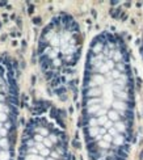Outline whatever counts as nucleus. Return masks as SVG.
Returning <instances> with one entry per match:
<instances>
[{"mask_svg": "<svg viewBox=\"0 0 143 160\" xmlns=\"http://www.w3.org/2000/svg\"><path fill=\"white\" fill-rule=\"evenodd\" d=\"M105 81H106V79H105V76H104V75L93 74V75H91V79H89V81L87 83V85H89L91 88H95V87L102 85Z\"/></svg>", "mask_w": 143, "mask_h": 160, "instance_id": "f257e3e1", "label": "nucleus"}, {"mask_svg": "<svg viewBox=\"0 0 143 160\" xmlns=\"http://www.w3.org/2000/svg\"><path fill=\"white\" fill-rule=\"evenodd\" d=\"M112 106L116 112H129V102H125V101L116 99L112 102Z\"/></svg>", "mask_w": 143, "mask_h": 160, "instance_id": "f03ea898", "label": "nucleus"}, {"mask_svg": "<svg viewBox=\"0 0 143 160\" xmlns=\"http://www.w3.org/2000/svg\"><path fill=\"white\" fill-rule=\"evenodd\" d=\"M104 46H105V43H104L102 41H99V40H96V42H95V43H93V46H92L91 51L93 53V54L99 55V54H101V53H102V50H104Z\"/></svg>", "mask_w": 143, "mask_h": 160, "instance_id": "7ed1b4c3", "label": "nucleus"}, {"mask_svg": "<svg viewBox=\"0 0 143 160\" xmlns=\"http://www.w3.org/2000/svg\"><path fill=\"white\" fill-rule=\"evenodd\" d=\"M101 93H102V91L100 89V87H95V88H89L85 92V96H89L91 99H95V97H100Z\"/></svg>", "mask_w": 143, "mask_h": 160, "instance_id": "20e7f679", "label": "nucleus"}, {"mask_svg": "<svg viewBox=\"0 0 143 160\" xmlns=\"http://www.w3.org/2000/svg\"><path fill=\"white\" fill-rule=\"evenodd\" d=\"M114 129L117 130L118 134H126V131H127V126H126V123L123 122V121L114 122Z\"/></svg>", "mask_w": 143, "mask_h": 160, "instance_id": "39448f33", "label": "nucleus"}, {"mask_svg": "<svg viewBox=\"0 0 143 160\" xmlns=\"http://www.w3.org/2000/svg\"><path fill=\"white\" fill-rule=\"evenodd\" d=\"M112 143H114L116 146H118V147H121V146L126 144V138L123 134H117L116 137L113 138V140H112Z\"/></svg>", "mask_w": 143, "mask_h": 160, "instance_id": "423d86ee", "label": "nucleus"}, {"mask_svg": "<svg viewBox=\"0 0 143 160\" xmlns=\"http://www.w3.org/2000/svg\"><path fill=\"white\" fill-rule=\"evenodd\" d=\"M114 95H116V97H117V100H121V101H125V102H129V93L126 91H117V92H114Z\"/></svg>", "mask_w": 143, "mask_h": 160, "instance_id": "0eeeda50", "label": "nucleus"}, {"mask_svg": "<svg viewBox=\"0 0 143 160\" xmlns=\"http://www.w3.org/2000/svg\"><path fill=\"white\" fill-rule=\"evenodd\" d=\"M106 117H108V119L112 121V122H118L120 118H121L120 114H118V112H116V110H108Z\"/></svg>", "mask_w": 143, "mask_h": 160, "instance_id": "6e6552de", "label": "nucleus"}, {"mask_svg": "<svg viewBox=\"0 0 143 160\" xmlns=\"http://www.w3.org/2000/svg\"><path fill=\"white\" fill-rule=\"evenodd\" d=\"M114 70H117V71L121 72V74H126V71H127V66H126V63H123V62H120V63H116Z\"/></svg>", "mask_w": 143, "mask_h": 160, "instance_id": "1a4fd4ad", "label": "nucleus"}, {"mask_svg": "<svg viewBox=\"0 0 143 160\" xmlns=\"http://www.w3.org/2000/svg\"><path fill=\"white\" fill-rule=\"evenodd\" d=\"M102 100L100 97H95V99H89L85 101V105L87 106H92V105H101Z\"/></svg>", "mask_w": 143, "mask_h": 160, "instance_id": "9d476101", "label": "nucleus"}, {"mask_svg": "<svg viewBox=\"0 0 143 160\" xmlns=\"http://www.w3.org/2000/svg\"><path fill=\"white\" fill-rule=\"evenodd\" d=\"M113 62L116 63H120V62H123V54H122V50H116L113 54Z\"/></svg>", "mask_w": 143, "mask_h": 160, "instance_id": "9b49d317", "label": "nucleus"}, {"mask_svg": "<svg viewBox=\"0 0 143 160\" xmlns=\"http://www.w3.org/2000/svg\"><path fill=\"white\" fill-rule=\"evenodd\" d=\"M101 109V105H92L87 108V114H91V116H95L97 112Z\"/></svg>", "mask_w": 143, "mask_h": 160, "instance_id": "f8f14e48", "label": "nucleus"}, {"mask_svg": "<svg viewBox=\"0 0 143 160\" xmlns=\"http://www.w3.org/2000/svg\"><path fill=\"white\" fill-rule=\"evenodd\" d=\"M34 133L36 134H40V135H42L43 138H46V137H49V130H47L46 127H36L34 129Z\"/></svg>", "mask_w": 143, "mask_h": 160, "instance_id": "ddd939ff", "label": "nucleus"}, {"mask_svg": "<svg viewBox=\"0 0 143 160\" xmlns=\"http://www.w3.org/2000/svg\"><path fill=\"white\" fill-rule=\"evenodd\" d=\"M96 146H97V148L99 150H108V148H110V143H108V142H105V140H100V142H97L96 143Z\"/></svg>", "mask_w": 143, "mask_h": 160, "instance_id": "4468645a", "label": "nucleus"}, {"mask_svg": "<svg viewBox=\"0 0 143 160\" xmlns=\"http://www.w3.org/2000/svg\"><path fill=\"white\" fill-rule=\"evenodd\" d=\"M87 135H89L91 138H95L96 135H99V126H96V127H88Z\"/></svg>", "mask_w": 143, "mask_h": 160, "instance_id": "2eb2a0df", "label": "nucleus"}, {"mask_svg": "<svg viewBox=\"0 0 143 160\" xmlns=\"http://www.w3.org/2000/svg\"><path fill=\"white\" fill-rule=\"evenodd\" d=\"M0 147L4 151H7L9 148V140H8V138H0Z\"/></svg>", "mask_w": 143, "mask_h": 160, "instance_id": "dca6fc26", "label": "nucleus"}, {"mask_svg": "<svg viewBox=\"0 0 143 160\" xmlns=\"http://www.w3.org/2000/svg\"><path fill=\"white\" fill-rule=\"evenodd\" d=\"M50 43H51V47L54 49V47H58L60 45V40H59V37L58 36H54V37L50 40Z\"/></svg>", "mask_w": 143, "mask_h": 160, "instance_id": "f3484780", "label": "nucleus"}, {"mask_svg": "<svg viewBox=\"0 0 143 160\" xmlns=\"http://www.w3.org/2000/svg\"><path fill=\"white\" fill-rule=\"evenodd\" d=\"M106 121H108V117L106 116L99 117V118H97V126H99V127H102V126L106 123Z\"/></svg>", "mask_w": 143, "mask_h": 160, "instance_id": "a211bd4d", "label": "nucleus"}, {"mask_svg": "<svg viewBox=\"0 0 143 160\" xmlns=\"http://www.w3.org/2000/svg\"><path fill=\"white\" fill-rule=\"evenodd\" d=\"M47 138L50 139V142L53 143V144H57V143H59V138H58V134H49V137Z\"/></svg>", "mask_w": 143, "mask_h": 160, "instance_id": "6ab92c4d", "label": "nucleus"}, {"mask_svg": "<svg viewBox=\"0 0 143 160\" xmlns=\"http://www.w3.org/2000/svg\"><path fill=\"white\" fill-rule=\"evenodd\" d=\"M11 154L8 151H0V160H9Z\"/></svg>", "mask_w": 143, "mask_h": 160, "instance_id": "aec40b11", "label": "nucleus"}, {"mask_svg": "<svg viewBox=\"0 0 143 160\" xmlns=\"http://www.w3.org/2000/svg\"><path fill=\"white\" fill-rule=\"evenodd\" d=\"M24 160H45V158H42L40 155H26Z\"/></svg>", "mask_w": 143, "mask_h": 160, "instance_id": "412c9836", "label": "nucleus"}, {"mask_svg": "<svg viewBox=\"0 0 143 160\" xmlns=\"http://www.w3.org/2000/svg\"><path fill=\"white\" fill-rule=\"evenodd\" d=\"M120 76H121V72H118L117 70H112L110 71V78L112 79L117 80V79H120Z\"/></svg>", "mask_w": 143, "mask_h": 160, "instance_id": "4be33fe9", "label": "nucleus"}, {"mask_svg": "<svg viewBox=\"0 0 143 160\" xmlns=\"http://www.w3.org/2000/svg\"><path fill=\"white\" fill-rule=\"evenodd\" d=\"M104 63H105L106 66H108L109 71H112V70H114V66H116V63H114V62L112 60V59H106L105 62H104Z\"/></svg>", "mask_w": 143, "mask_h": 160, "instance_id": "5701e85b", "label": "nucleus"}, {"mask_svg": "<svg viewBox=\"0 0 143 160\" xmlns=\"http://www.w3.org/2000/svg\"><path fill=\"white\" fill-rule=\"evenodd\" d=\"M88 126H89V127H96V126H97V118L91 117V118L88 119Z\"/></svg>", "mask_w": 143, "mask_h": 160, "instance_id": "b1692460", "label": "nucleus"}, {"mask_svg": "<svg viewBox=\"0 0 143 160\" xmlns=\"http://www.w3.org/2000/svg\"><path fill=\"white\" fill-rule=\"evenodd\" d=\"M38 154H40V156H42V158H46V156L50 155V148H46V147H45L43 150H41Z\"/></svg>", "mask_w": 143, "mask_h": 160, "instance_id": "393cba45", "label": "nucleus"}, {"mask_svg": "<svg viewBox=\"0 0 143 160\" xmlns=\"http://www.w3.org/2000/svg\"><path fill=\"white\" fill-rule=\"evenodd\" d=\"M26 152L28 155H38V150L36 147H29L26 148Z\"/></svg>", "mask_w": 143, "mask_h": 160, "instance_id": "a878e982", "label": "nucleus"}, {"mask_svg": "<svg viewBox=\"0 0 143 160\" xmlns=\"http://www.w3.org/2000/svg\"><path fill=\"white\" fill-rule=\"evenodd\" d=\"M42 143H43V146H45V147H46V148L53 147V143L50 142V139L47 138V137H46V138H43V140H42Z\"/></svg>", "mask_w": 143, "mask_h": 160, "instance_id": "bb28decb", "label": "nucleus"}, {"mask_svg": "<svg viewBox=\"0 0 143 160\" xmlns=\"http://www.w3.org/2000/svg\"><path fill=\"white\" fill-rule=\"evenodd\" d=\"M8 121V114H5L4 112H0V123H4Z\"/></svg>", "mask_w": 143, "mask_h": 160, "instance_id": "cd10ccee", "label": "nucleus"}, {"mask_svg": "<svg viewBox=\"0 0 143 160\" xmlns=\"http://www.w3.org/2000/svg\"><path fill=\"white\" fill-rule=\"evenodd\" d=\"M106 113H108V110H106V109H104V108H101L96 114H95V116L99 118V117H101V116H106Z\"/></svg>", "mask_w": 143, "mask_h": 160, "instance_id": "c85d7f7f", "label": "nucleus"}, {"mask_svg": "<svg viewBox=\"0 0 143 160\" xmlns=\"http://www.w3.org/2000/svg\"><path fill=\"white\" fill-rule=\"evenodd\" d=\"M113 126H114V122H112V121H109V119H108V121H106V123H105V125L102 126V127L105 129L106 131H108L109 129H110V127H113Z\"/></svg>", "mask_w": 143, "mask_h": 160, "instance_id": "c756f323", "label": "nucleus"}, {"mask_svg": "<svg viewBox=\"0 0 143 160\" xmlns=\"http://www.w3.org/2000/svg\"><path fill=\"white\" fill-rule=\"evenodd\" d=\"M106 133H108L110 137H113V138L117 135V134H118V133H117V130H116V129H114V126H113V127H110V129H109V130L106 131Z\"/></svg>", "mask_w": 143, "mask_h": 160, "instance_id": "7c9ffc66", "label": "nucleus"}, {"mask_svg": "<svg viewBox=\"0 0 143 160\" xmlns=\"http://www.w3.org/2000/svg\"><path fill=\"white\" fill-rule=\"evenodd\" d=\"M102 140H105V142H108V143H112V140H113V137H110L108 133H106L105 135H102Z\"/></svg>", "mask_w": 143, "mask_h": 160, "instance_id": "2f4dec72", "label": "nucleus"}, {"mask_svg": "<svg viewBox=\"0 0 143 160\" xmlns=\"http://www.w3.org/2000/svg\"><path fill=\"white\" fill-rule=\"evenodd\" d=\"M33 140H34L36 143H41L42 140H43V137L40 135V134H36V135H34V138H33Z\"/></svg>", "mask_w": 143, "mask_h": 160, "instance_id": "473e14b6", "label": "nucleus"}, {"mask_svg": "<svg viewBox=\"0 0 143 160\" xmlns=\"http://www.w3.org/2000/svg\"><path fill=\"white\" fill-rule=\"evenodd\" d=\"M50 158H53L54 160H57V159H60V155L57 152V151H53V152H50Z\"/></svg>", "mask_w": 143, "mask_h": 160, "instance_id": "72a5a7b5", "label": "nucleus"}, {"mask_svg": "<svg viewBox=\"0 0 143 160\" xmlns=\"http://www.w3.org/2000/svg\"><path fill=\"white\" fill-rule=\"evenodd\" d=\"M7 135H8V130H5L4 127L0 129V137L1 138H7Z\"/></svg>", "mask_w": 143, "mask_h": 160, "instance_id": "f704fd0d", "label": "nucleus"}, {"mask_svg": "<svg viewBox=\"0 0 143 160\" xmlns=\"http://www.w3.org/2000/svg\"><path fill=\"white\" fill-rule=\"evenodd\" d=\"M55 93H57V95L66 93V88H64V87H59V88H57V89H55Z\"/></svg>", "mask_w": 143, "mask_h": 160, "instance_id": "c9c22d12", "label": "nucleus"}, {"mask_svg": "<svg viewBox=\"0 0 143 160\" xmlns=\"http://www.w3.org/2000/svg\"><path fill=\"white\" fill-rule=\"evenodd\" d=\"M34 147L36 148H37V150H38V152H40V151L41 150H43V148H45V146H43V143H36V144H34Z\"/></svg>", "mask_w": 143, "mask_h": 160, "instance_id": "e433bc0d", "label": "nucleus"}, {"mask_svg": "<svg viewBox=\"0 0 143 160\" xmlns=\"http://www.w3.org/2000/svg\"><path fill=\"white\" fill-rule=\"evenodd\" d=\"M62 64V60L60 59H58V58H55L54 60H53V66H55V67H59Z\"/></svg>", "mask_w": 143, "mask_h": 160, "instance_id": "4c0bfd02", "label": "nucleus"}, {"mask_svg": "<svg viewBox=\"0 0 143 160\" xmlns=\"http://www.w3.org/2000/svg\"><path fill=\"white\" fill-rule=\"evenodd\" d=\"M34 144H36V142L33 139H29L26 142V148H29V147H34Z\"/></svg>", "mask_w": 143, "mask_h": 160, "instance_id": "58836bf2", "label": "nucleus"}, {"mask_svg": "<svg viewBox=\"0 0 143 160\" xmlns=\"http://www.w3.org/2000/svg\"><path fill=\"white\" fill-rule=\"evenodd\" d=\"M3 127H4L5 130H9V129L12 127V123H11L9 121H7V122H4V125H3Z\"/></svg>", "mask_w": 143, "mask_h": 160, "instance_id": "ea45409f", "label": "nucleus"}, {"mask_svg": "<svg viewBox=\"0 0 143 160\" xmlns=\"http://www.w3.org/2000/svg\"><path fill=\"white\" fill-rule=\"evenodd\" d=\"M72 144H74V147H76V148L80 147V143H78V140H74V143H72Z\"/></svg>", "mask_w": 143, "mask_h": 160, "instance_id": "a19ab883", "label": "nucleus"}, {"mask_svg": "<svg viewBox=\"0 0 143 160\" xmlns=\"http://www.w3.org/2000/svg\"><path fill=\"white\" fill-rule=\"evenodd\" d=\"M3 127V123H0V129H1Z\"/></svg>", "mask_w": 143, "mask_h": 160, "instance_id": "79ce46f5", "label": "nucleus"}, {"mask_svg": "<svg viewBox=\"0 0 143 160\" xmlns=\"http://www.w3.org/2000/svg\"><path fill=\"white\" fill-rule=\"evenodd\" d=\"M0 138H1V137H0Z\"/></svg>", "mask_w": 143, "mask_h": 160, "instance_id": "37998d69", "label": "nucleus"}]
</instances>
